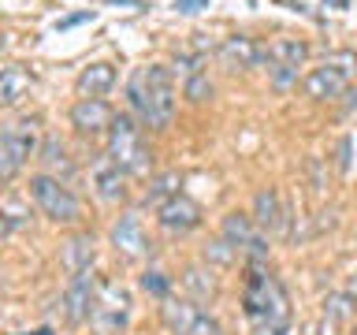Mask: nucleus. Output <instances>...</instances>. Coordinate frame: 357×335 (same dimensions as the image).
<instances>
[{"label":"nucleus","instance_id":"6e6552de","mask_svg":"<svg viewBox=\"0 0 357 335\" xmlns=\"http://www.w3.org/2000/svg\"><path fill=\"white\" fill-rule=\"evenodd\" d=\"M97 276L93 272H82V276H71V283H67L60 306H63V317L71 328H78V324H89L93 320V309H97Z\"/></svg>","mask_w":357,"mask_h":335},{"label":"nucleus","instance_id":"2f4dec72","mask_svg":"<svg viewBox=\"0 0 357 335\" xmlns=\"http://www.w3.org/2000/svg\"><path fill=\"white\" fill-rule=\"evenodd\" d=\"M346 108L357 112V86H350V94H346Z\"/></svg>","mask_w":357,"mask_h":335},{"label":"nucleus","instance_id":"7ed1b4c3","mask_svg":"<svg viewBox=\"0 0 357 335\" xmlns=\"http://www.w3.org/2000/svg\"><path fill=\"white\" fill-rule=\"evenodd\" d=\"M108 156L130 179H145L153 172V153H149V145H145V134L127 112H119V116L112 119V127H108Z\"/></svg>","mask_w":357,"mask_h":335},{"label":"nucleus","instance_id":"4468645a","mask_svg":"<svg viewBox=\"0 0 357 335\" xmlns=\"http://www.w3.org/2000/svg\"><path fill=\"white\" fill-rule=\"evenodd\" d=\"M97 261V242H93V234L82 231V234H71L63 246H60V265H63V272L67 276H82L89 272Z\"/></svg>","mask_w":357,"mask_h":335},{"label":"nucleus","instance_id":"9b49d317","mask_svg":"<svg viewBox=\"0 0 357 335\" xmlns=\"http://www.w3.org/2000/svg\"><path fill=\"white\" fill-rule=\"evenodd\" d=\"M112 246H116V253L127 257V261H142V257L149 253V239H145L138 212H123V216L112 223Z\"/></svg>","mask_w":357,"mask_h":335},{"label":"nucleus","instance_id":"dca6fc26","mask_svg":"<svg viewBox=\"0 0 357 335\" xmlns=\"http://www.w3.org/2000/svg\"><path fill=\"white\" fill-rule=\"evenodd\" d=\"M33 89V75L26 67H4L0 71V108H15L30 97Z\"/></svg>","mask_w":357,"mask_h":335},{"label":"nucleus","instance_id":"f03ea898","mask_svg":"<svg viewBox=\"0 0 357 335\" xmlns=\"http://www.w3.org/2000/svg\"><path fill=\"white\" fill-rule=\"evenodd\" d=\"M130 108L138 112V119L153 131H167L175 119V75L164 64L138 67L127 82Z\"/></svg>","mask_w":357,"mask_h":335},{"label":"nucleus","instance_id":"412c9836","mask_svg":"<svg viewBox=\"0 0 357 335\" xmlns=\"http://www.w3.org/2000/svg\"><path fill=\"white\" fill-rule=\"evenodd\" d=\"M183 287H186V295L194 306H205V302L216 298V276H212V268H201V265H190L186 272H183Z\"/></svg>","mask_w":357,"mask_h":335},{"label":"nucleus","instance_id":"20e7f679","mask_svg":"<svg viewBox=\"0 0 357 335\" xmlns=\"http://www.w3.org/2000/svg\"><path fill=\"white\" fill-rule=\"evenodd\" d=\"M357 78V52L342 49V52H331L324 64H317L312 71L301 78V89H305V97L312 100H339L350 94Z\"/></svg>","mask_w":357,"mask_h":335},{"label":"nucleus","instance_id":"a211bd4d","mask_svg":"<svg viewBox=\"0 0 357 335\" xmlns=\"http://www.w3.org/2000/svg\"><path fill=\"white\" fill-rule=\"evenodd\" d=\"M112 86H116V67L112 64H89L75 78L78 97H100V94H108Z\"/></svg>","mask_w":357,"mask_h":335},{"label":"nucleus","instance_id":"9d476101","mask_svg":"<svg viewBox=\"0 0 357 335\" xmlns=\"http://www.w3.org/2000/svg\"><path fill=\"white\" fill-rule=\"evenodd\" d=\"M156 223L167 231V234H190L201 223V205L194 198H186V194H175L172 201H164L160 209H156Z\"/></svg>","mask_w":357,"mask_h":335},{"label":"nucleus","instance_id":"4c0bfd02","mask_svg":"<svg viewBox=\"0 0 357 335\" xmlns=\"http://www.w3.org/2000/svg\"><path fill=\"white\" fill-rule=\"evenodd\" d=\"M350 295H354V302H357V283H354V290H350Z\"/></svg>","mask_w":357,"mask_h":335},{"label":"nucleus","instance_id":"5701e85b","mask_svg":"<svg viewBox=\"0 0 357 335\" xmlns=\"http://www.w3.org/2000/svg\"><path fill=\"white\" fill-rule=\"evenodd\" d=\"M194 313H197V306L190 298H164V306H160V317L172 328V335H183L186 324L194 320Z\"/></svg>","mask_w":357,"mask_h":335},{"label":"nucleus","instance_id":"a878e982","mask_svg":"<svg viewBox=\"0 0 357 335\" xmlns=\"http://www.w3.org/2000/svg\"><path fill=\"white\" fill-rule=\"evenodd\" d=\"M183 94L194 100V105H205V100L212 97V78L205 71H197V75H186V86H183Z\"/></svg>","mask_w":357,"mask_h":335},{"label":"nucleus","instance_id":"ddd939ff","mask_svg":"<svg viewBox=\"0 0 357 335\" xmlns=\"http://www.w3.org/2000/svg\"><path fill=\"white\" fill-rule=\"evenodd\" d=\"M216 52L227 67H261V64H268V45L253 41V38H242V34L223 38Z\"/></svg>","mask_w":357,"mask_h":335},{"label":"nucleus","instance_id":"473e14b6","mask_svg":"<svg viewBox=\"0 0 357 335\" xmlns=\"http://www.w3.org/2000/svg\"><path fill=\"white\" fill-rule=\"evenodd\" d=\"M328 8H335V11H342V8H350V0H324Z\"/></svg>","mask_w":357,"mask_h":335},{"label":"nucleus","instance_id":"39448f33","mask_svg":"<svg viewBox=\"0 0 357 335\" xmlns=\"http://www.w3.org/2000/svg\"><path fill=\"white\" fill-rule=\"evenodd\" d=\"M38 116L33 119H11L0 127V183H11L30 156H38Z\"/></svg>","mask_w":357,"mask_h":335},{"label":"nucleus","instance_id":"4be33fe9","mask_svg":"<svg viewBox=\"0 0 357 335\" xmlns=\"http://www.w3.org/2000/svg\"><path fill=\"white\" fill-rule=\"evenodd\" d=\"M178 186H183L178 172H160V175H153V179H149V186H145V205L160 209L164 201H172L175 194H183Z\"/></svg>","mask_w":357,"mask_h":335},{"label":"nucleus","instance_id":"f257e3e1","mask_svg":"<svg viewBox=\"0 0 357 335\" xmlns=\"http://www.w3.org/2000/svg\"><path fill=\"white\" fill-rule=\"evenodd\" d=\"M242 313L250 320L253 335H290V295L257 261L250 265V279H245Z\"/></svg>","mask_w":357,"mask_h":335},{"label":"nucleus","instance_id":"c756f323","mask_svg":"<svg viewBox=\"0 0 357 335\" xmlns=\"http://www.w3.org/2000/svg\"><path fill=\"white\" fill-rule=\"evenodd\" d=\"M89 19H93V11H78V15H67V19L56 22V30H71V27H78V22H89Z\"/></svg>","mask_w":357,"mask_h":335},{"label":"nucleus","instance_id":"c9c22d12","mask_svg":"<svg viewBox=\"0 0 357 335\" xmlns=\"http://www.w3.org/2000/svg\"><path fill=\"white\" fill-rule=\"evenodd\" d=\"M30 335H52V332H49V328H41V332H30Z\"/></svg>","mask_w":357,"mask_h":335},{"label":"nucleus","instance_id":"cd10ccee","mask_svg":"<svg viewBox=\"0 0 357 335\" xmlns=\"http://www.w3.org/2000/svg\"><path fill=\"white\" fill-rule=\"evenodd\" d=\"M183 335H223V328H220V320L216 317H208L205 309H197L194 313V320L186 324V332Z\"/></svg>","mask_w":357,"mask_h":335},{"label":"nucleus","instance_id":"58836bf2","mask_svg":"<svg viewBox=\"0 0 357 335\" xmlns=\"http://www.w3.org/2000/svg\"><path fill=\"white\" fill-rule=\"evenodd\" d=\"M350 335H357V328H354V332H350Z\"/></svg>","mask_w":357,"mask_h":335},{"label":"nucleus","instance_id":"c85d7f7f","mask_svg":"<svg viewBox=\"0 0 357 335\" xmlns=\"http://www.w3.org/2000/svg\"><path fill=\"white\" fill-rule=\"evenodd\" d=\"M178 15H197V11H205L208 8V0H175L172 4Z\"/></svg>","mask_w":357,"mask_h":335},{"label":"nucleus","instance_id":"423d86ee","mask_svg":"<svg viewBox=\"0 0 357 335\" xmlns=\"http://www.w3.org/2000/svg\"><path fill=\"white\" fill-rule=\"evenodd\" d=\"M30 198L41 209V216H49L52 223H78L82 220V201L56 175H45V172L30 175Z\"/></svg>","mask_w":357,"mask_h":335},{"label":"nucleus","instance_id":"1a4fd4ad","mask_svg":"<svg viewBox=\"0 0 357 335\" xmlns=\"http://www.w3.org/2000/svg\"><path fill=\"white\" fill-rule=\"evenodd\" d=\"M127 317H130V290L119 283H100L97 309H93V320L89 324H97L100 335H112L127 324Z\"/></svg>","mask_w":357,"mask_h":335},{"label":"nucleus","instance_id":"f704fd0d","mask_svg":"<svg viewBox=\"0 0 357 335\" xmlns=\"http://www.w3.org/2000/svg\"><path fill=\"white\" fill-rule=\"evenodd\" d=\"M8 49V38H4V34H0V52H4Z\"/></svg>","mask_w":357,"mask_h":335},{"label":"nucleus","instance_id":"e433bc0d","mask_svg":"<svg viewBox=\"0 0 357 335\" xmlns=\"http://www.w3.org/2000/svg\"><path fill=\"white\" fill-rule=\"evenodd\" d=\"M0 298H4V279H0Z\"/></svg>","mask_w":357,"mask_h":335},{"label":"nucleus","instance_id":"f8f14e48","mask_svg":"<svg viewBox=\"0 0 357 335\" xmlns=\"http://www.w3.org/2000/svg\"><path fill=\"white\" fill-rule=\"evenodd\" d=\"M112 119H116V112L100 97H78L71 105V127L78 134H100L112 127Z\"/></svg>","mask_w":357,"mask_h":335},{"label":"nucleus","instance_id":"2eb2a0df","mask_svg":"<svg viewBox=\"0 0 357 335\" xmlns=\"http://www.w3.org/2000/svg\"><path fill=\"white\" fill-rule=\"evenodd\" d=\"M127 179L130 175L105 153V161H97V168H93V190H97V198L108 201V205L123 201V198H127Z\"/></svg>","mask_w":357,"mask_h":335},{"label":"nucleus","instance_id":"aec40b11","mask_svg":"<svg viewBox=\"0 0 357 335\" xmlns=\"http://www.w3.org/2000/svg\"><path fill=\"white\" fill-rule=\"evenodd\" d=\"M38 161L45 164V175H56V179H71L75 175V161L67 156V145L60 138H45L41 149H38Z\"/></svg>","mask_w":357,"mask_h":335},{"label":"nucleus","instance_id":"f3484780","mask_svg":"<svg viewBox=\"0 0 357 335\" xmlns=\"http://www.w3.org/2000/svg\"><path fill=\"white\" fill-rule=\"evenodd\" d=\"M305 60H309V45L301 38H275V41H268V67H290V71H298Z\"/></svg>","mask_w":357,"mask_h":335},{"label":"nucleus","instance_id":"7c9ffc66","mask_svg":"<svg viewBox=\"0 0 357 335\" xmlns=\"http://www.w3.org/2000/svg\"><path fill=\"white\" fill-rule=\"evenodd\" d=\"M11 228H15V223H11V216H8V212H0V242L11 234Z\"/></svg>","mask_w":357,"mask_h":335},{"label":"nucleus","instance_id":"bb28decb","mask_svg":"<svg viewBox=\"0 0 357 335\" xmlns=\"http://www.w3.org/2000/svg\"><path fill=\"white\" fill-rule=\"evenodd\" d=\"M142 290H145V295H153V298H160V302H164V298H172V279L153 268V272H145V276H142Z\"/></svg>","mask_w":357,"mask_h":335},{"label":"nucleus","instance_id":"393cba45","mask_svg":"<svg viewBox=\"0 0 357 335\" xmlns=\"http://www.w3.org/2000/svg\"><path fill=\"white\" fill-rule=\"evenodd\" d=\"M354 309H357L354 295H328V298H324V317H328L331 324H342Z\"/></svg>","mask_w":357,"mask_h":335},{"label":"nucleus","instance_id":"b1692460","mask_svg":"<svg viewBox=\"0 0 357 335\" xmlns=\"http://www.w3.org/2000/svg\"><path fill=\"white\" fill-rule=\"evenodd\" d=\"M234 261H238V250H234V246L223 239H212V242H205V265L212 268V265H220V268H231Z\"/></svg>","mask_w":357,"mask_h":335},{"label":"nucleus","instance_id":"6ab92c4d","mask_svg":"<svg viewBox=\"0 0 357 335\" xmlns=\"http://www.w3.org/2000/svg\"><path fill=\"white\" fill-rule=\"evenodd\" d=\"M283 216H287V212H283V201H279V194H275L272 186L261 190V194L253 198V223H257L264 234H272V231L283 228Z\"/></svg>","mask_w":357,"mask_h":335},{"label":"nucleus","instance_id":"0eeeda50","mask_svg":"<svg viewBox=\"0 0 357 335\" xmlns=\"http://www.w3.org/2000/svg\"><path fill=\"white\" fill-rule=\"evenodd\" d=\"M220 234L238 253L250 257V261H264V257H268V234L257 228L253 216H245V212H227L223 223H220Z\"/></svg>","mask_w":357,"mask_h":335},{"label":"nucleus","instance_id":"72a5a7b5","mask_svg":"<svg viewBox=\"0 0 357 335\" xmlns=\"http://www.w3.org/2000/svg\"><path fill=\"white\" fill-rule=\"evenodd\" d=\"M108 4H127V8H142V0H108Z\"/></svg>","mask_w":357,"mask_h":335}]
</instances>
